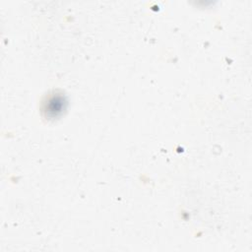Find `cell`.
Returning a JSON list of instances; mask_svg holds the SVG:
<instances>
[{
    "label": "cell",
    "mask_w": 252,
    "mask_h": 252,
    "mask_svg": "<svg viewBox=\"0 0 252 252\" xmlns=\"http://www.w3.org/2000/svg\"><path fill=\"white\" fill-rule=\"evenodd\" d=\"M67 107V98L65 94L60 92L54 91L45 95L41 111L43 115L48 119H54L60 116Z\"/></svg>",
    "instance_id": "cell-1"
}]
</instances>
